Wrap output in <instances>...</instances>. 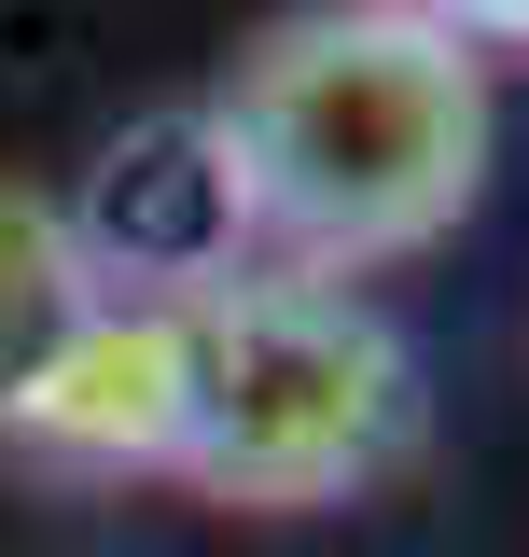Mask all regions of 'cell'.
<instances>
[{"mask_svg": "<svg viewBox=\"0 0 529 557\" xmlns=\"http://www.w3.org/2000/svg\"><path fill=\"white\" fill-rule=\"evenodd\" d=\"M98 307H112V293H98V265H84L70 209L42 196V182H0V446L28 432V405L57 391V362L84 348Z\"/></svg>", "mask_w": 529, "mask_h": 557, "instance_id": "277c9868", "label": "cell"}, {"mask_svg": "<svg viewBox=\"0 0 529 557\" xmlns=\"http://www.w3.org/2000/svg\"><path fill=\"white\" fill-rule=\"evenodd\" d=\"M70 209V237H84V265L98 293H126V307H182L209 278L251 265V223H237V182H223V153H209V112H153L98 153V182Z\"/></svg>", "mask_w": 529, "mask_h": 557, "instance_id": "3957f363", "label": "cell"}, {"mask_svg": "<svg viewBox=\"0 0 529 557\" xmlns=\"http://www.w3.org/2000/svg\"><path fill=\"white\" fill-rule=\"evenodd\" d=\"M418 14H432V28H460L473 57H488V42H529V0H418Z\"/></svg>", "mask_w": 529, "mask_h": 557, "instance_id": "5b68a950", "label": "cell"}, {"mask_svg": "<svg viewBox=\"0 0 529 557\" xmlns=\"http://www.w3.org/2000/svg\"><path fill=\"white\" fill-rule=\"evenodd\" d=\"M418 446V348L348 278L237 265L168 307V446L153 474L237 516H321Z\"/></svg>", "mask_w": 529, "mask_h": 557, "instance_id": "7a4b0ae2", "label": "cell"}, {"mask_svg": "<svg viewBox=\"0 0 529 557\" xmlns=\"http://www.w3.org/2000/svg\"><path fill=\"white\" fill-rule=\"evenodd\" d=\"M251 265L362 278L488 196V57L418 0H293L196 98Z\"/></svg>", "mask_w": 529, "mask_h": 557, "instance_id": "6da1fadb", "label": "cell"}]
</instances>
